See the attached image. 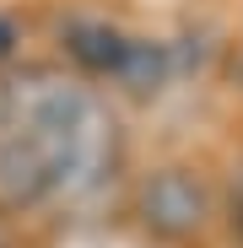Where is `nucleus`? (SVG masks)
I'll return each instance as SVG.
<instances>
[{
    "mask_svg": "<svg viewBox=\"0 0 243 248\" xmlns=\"http://www.w3.org/2000/svg\"><path fill=\"white\" fill-rule=\"evenodd\" d=\"M168 44H151V38H130V54H125V65H119V76L113 81H125L130 92H157L162 81H168Z\"/></svg>",
    "mask_w": 243,
    "mask_h": 248,
    "instance_id": "obj_4",
    "label": "nucleus"
},
{
    "mask_svg": "<svg viewBox=\"0 0 243 248\" xmlns=\"http://www.w3.org/2000/svg\"><path fill=\"white\" fill-rule=\"evenodd\" d=\"M65 54L92 76H119V65L130 54V32H119L108 22H70L65 27Z\"/></svg>",
    "mask_w": 243,
    "mask_h": 248,
    "instance_id": "obj_3",
    "label": "nucleus"
},
{
    "mask_svg": "<svg viewBox=\"0 0 243 248\" xmlns=\"http://www.w3.org/2000/svg\"><path fill=\"white\" fill-rule=\"evenodd\" d=\"M232 221L243 227V173H238V189H232Z\"/></svg>",
    "mask_w": 243,
    "mask_h": 248,
    "instance_id": "obj_6",
    "label": "nucleus"
},
{
    "mask_svg": "<svg viewBox=\"0 0 243 248\" xmlns=\"http://www.w3.org/2000/svg\"><path fill=\"white\" fill-rule=\"evenodd\" d=\"M141 221L162 237H189L206 221V189H200L184 168H162L141 189Z\"/></svg>",
    "mask_w": 243,
    "mask_h": 248,
    "instance_id": "obj_2",
    "label": "nucleus"
},
{
    "mask_svg": "<svg viewBox=\"0 0 243 248\" xmlns=\"http://www.w3.org/2000/svg\"><path fill=\"white\" fill-rule=\"evenodd\" d=\"M11 44H16V27H11L6 16H0V60H6V54H11Z\"/></svg>",
    "mask_w": 243,
    "mask_h": 248,
    "instance_id": "obj_5",
    "label": "nucleus"
},
{
    "mask_svg": "<svg viewBox=\"0 0 243 248\" xmlns=\"http://www.w3.org/2000/svg\"><path fill=\"white\" fill-rule=\"evenodd\" d=\"M113 162L108 108L54 70H22L0 87V200L38 205L92 189Z\"/></svg>",
    "mask_w": 243,
    "mask_h": 248,
    "instance_id": "obj_1",
    "label": "nucleus"
}]
</instances>
